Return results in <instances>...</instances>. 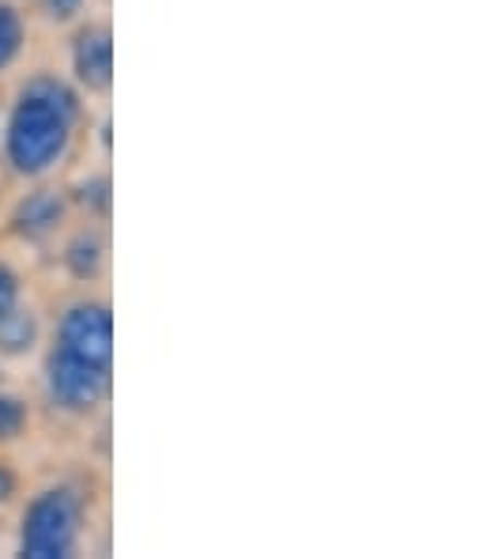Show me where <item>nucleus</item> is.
<instances>
[{
  "instance_id": "nucleus-1",
  "label": "nucleus",
  "mask_w": 487,
  "mask_h": 559,
  "mask_svg": "<svg viewBox=\"0 0 487 559\" xmlns=\"http://www.w3.org/2000/svg\"><path fill=\"white\" fill-rule=\"evenodd\" d=\"M76 126V95L49 76L31 80L12 106L4 133V159L15 175L38 178L64 159Z\"/></svg>"
},
{
  "instance_id": "nucleus-2",
  "label": "nucleus",
  "mask_w": 487,
  "mask_h": 559,
  "mask_svg": "<svg viewBox=\"0 0 487 559\" xmlns=\"http://www.w3.org/2000/svg\"><path fill=\"white\" fill-rule=\"evenodd\" d=\"M84 530V499L72 488H46L31 499L20 525V552L31 559H69Z\"/></svg>"
},
{
  "instance_id": "nucleus-3",
  "label": "nucleus",
  "mask_w": 487,
  "mask_h": 559,
  "mask_svg": "<svg viewBox=\"0 0 487 559\" xmlns=\"http://www.w3.org/2000/svg\"><path fill=\"white\" fill-rule=\"evenodd\" d=\"M46 393L61 413L87 416L110 397V371L91 367L54 344L46 356Z\"/></svg>"
},
{
  "instance_id": "nucleus-4",
  "label": "nucleus",
  "mask_w": 487,
  "mask_h": 559,
  "mask_svg": "<svg viewBox=\"0 0 487 559\" xmlns=\"http://www.w3.org/2000/svg\"><path fill=\"white\" fill-rule=\"evenodd\" d=\"M57 348L72 352L76 359H84L91 367L110 371L114 364V318L106 302H76L64 310L61 325H57Z\"/></svg>"
},
{
  "instance_id": "nucleus-5",
  "label": "nucleus",
  "mask_w": 487,
  "mask_h": 559,
  "mask_svg": "<svg viewBox=\"0 0 487 559\" xmlns=\"http://www.w3.org/2000/svg\"><path fill=\"white\" fill-rule=\"evenodd\" d=\"M72 72L91 95H106L114 84V38L106 23H87L72 38Z\"/></svg>"
},
{
  "instance_id": "nucleus-6",
  "label": "nucleus",
  "mask_w": 487,
  "mask_h": 559,
  "mask_svg": "<svg viewBox=\"0 0 487 559\" xmlns=\"http://www.w3.org/2000/svg\"><path fill=\"white\" fill-rule=\"evenodd\" d=\"M61 219H64V197L57 193V189H35V193L23 197L12 212L15 235L31 238V242L49 238L57 227H61Z\"/></svg>"
},
{
  "instance_id": "nucleus-7",
  "label": "nucleus",
  "mask_w": 487,
  "mask_h": 559,
  "mask_svg": "<svg viewBox=\"0 0 487 559\" xmlns=\"http://www.w3.org/2000/svg\"><path fill=\"white\" fill-rule=\"evenodd\" d=\"M38 344V318L31 307L15 302L0 314V356H27Z\"/></svg>"
},
{
  "instance_id": "nucleus-8",
  "label": "nucleus",
  "mask_w": 487,
  "mask_h": 559,
  "mask_svg": "<svg viewBox=\"0 0 487 559\" xmlns=\"http://www.w3.org/2000/svg\"><path fill=\"white\" fill-rule=\"evenodd\" d=\"M103 261H106V246L95 231H80L69 242V250H64V265H69V273L76 280H95L103 273Z\"/></svg>"
},
{
  "instance_id": "nucleus-9",
  "label": "nucleus",
  "mask_w": 487,
  "mask_h": 559,
  "mask_svg": "<svg viewBox=\"0 0 487 559\" xmlns=\"http://www.w3.org/2000/svg\"><path fill=\"white\" fill-rule=\"evenodd\" d=\"M23 38H27V27H23L20 8L0 0V72H8L15 61H20Z\"/></svg>"
},
{
  "instance_id": "nucleus-10",
  "label": "nucleus",
  "mask_w": 487,
  "mask_h": 559,
  "mask_svg": "<svg viewBox=\"0 0 487 559\" xmlns=\"http://www.w3.org/2000/svg\"><path fill=\"white\" fill-rule=\"evenodd\" d=\"M27 424H31L27 405L20 397H12V393H0V442L20 439L27 431Z\"/></svg>"
},
{
  "instance_id": "nucleus-11",
  "label": "nucleus",
  "mask_w": 487,
  "mask_h": 559,
  "mask_svg": "<svg viewBox=\"0 0 487 559\" xmlns=\"http://www.w3.org/2000/svg\"><path fill=\"white\" fill-rule=\"evenodd\" d=\"M80 204L91 216H106L110 212V178L106 175H91L80 182Z\"/></svg>"
},
{
  "instance_id": "nucleus-12",
  "label": "nucleus",
  "mask_w": 487,
  "mask_h": 559,
  "mask_svg": "<svg viewBox=\"0 0 487 559\" xmlns=\"http://www.w3.org/2000/svg\"><path fill=\"white\" fill-rule=\"evenodd\" d=\"M15 302H20V276L0 261V314H4L8 307H15Z\"/></svg>"
},
{
  "instance_id": "nucleus-13",
  "label": "nucleus",
  "mask_w": 487,
  "mask_h": 559,
  "mask_svg": "<svg viewBox=\"0 0 487 559\" xmlns=\"http://www.w3.org/2000/svg\"><path fill=\"white\" fill-rule=\"evenodd\" d=\"M43 4H46V15L54 23H69L84 12V0H43Z\"/></svg>"
},
{
  "instance_id": "nucleus-14",
  "label": "nucleus",
  "mask_w": 487,
  "mask_h": 559,
  "mask_svg": "<svg viewBox=\"0 0 487 559\" xmlns=\"http://www.w3.org/2000/svg\"><path fill=\"white\" fill-rule=\"evenodd\" d=\"M15 484H20V480H15L12 465H8V462H0V507H4L8 499L15 496Z\"/></svg>"
}]
</instances>
